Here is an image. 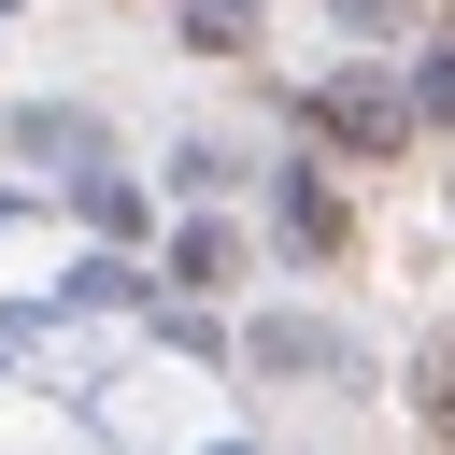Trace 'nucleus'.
I'll return each mask as SVG.
<instances>
[{
  "instance_id": "nucleus-2",
  "label": "nucleus",
  "mask_w": 455,
  "mask_h": 455,
  "mask_svg": "<svg viewBox=\"0 0 455 455\" xmlns=\"http://www.w3.org/2000/svg\"><path fill=\"white\" fill-rule=\"evenodd\" d=\"M412 114H441V128H455V28L427 43V85H412Z\"/></svg>"
},
{
  "instance_id": "nucleus-1",
  "label": "nucleus",
  "mask_w": 455,
  "mask_h": 455,
  "mask_svg": "<svg viewBox=\"0 0 455 455\" xmlns=\"http://www.w3.org/2000/svg\"><path fill=\"white\" fill-rule=\"evenodd\" d=\"M313 128H327V142H370V156H384V142L412 128V100H398V85H313Z\"/></svg>"
},
{
  "instance_id": "nucleus-3",
  "label": "nucleus",
  "mask_w": 455,
  "mask_h": 455,
  "mask_svg": "<svg viewBox=\"0 0 455 455\" xmlns=\"http://www.w3.org/2000/svg\"><path fill=\"white\" fill-rule=\"evenodd\" d=\"M427 427L455 441V355H427Z\"/></svg>"
}]
</instances>
